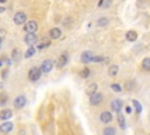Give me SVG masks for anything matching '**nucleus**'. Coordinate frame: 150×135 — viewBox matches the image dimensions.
Listing matches in <instances>:
<instances>
[{"label": "nucleus", "instance_id": "c756f323", "mask_svg": "<svg viewBox=\"0 0 150 135\" xmlns=\"http://www.w3.org/2000/svg\"><path fill=\"white\" fill-rule=\"evenodd\" d=\"M5 35H6V31H5L4 28H0V41L4 40Z\"/></svg>", "mask_w": 150, "mask_h": 135}, {"label": "nucleus", "instance_id": "2eb2a0df", "mask_svg": "<svg viewBox=\"0 0 150 135\" xmlns=\"http://www.w3.org/2000/svg\"><path fill=\"white\" fill-rule=\"evenodd\" d=\"M61 37V29L60 28H52L49 31V38L50 39H59Z\"/></svg>", "mask_w": 150, "mask_h": 135}, {"label": "nucleus", "instance_id": "f8f14e48", "mask_svg": "<svg viewBox=\"0 0 150 135\" xmlns=\"http://www.w3.org/2000/svg\"><path fill=\"white\" fill-rule=\"evenodd\" d=\"M12 130H13V123L12 122H4L3 125H0V132L10 133Z\"/></svg>", "mask_w": 150, "mask_h": 135}, {"label": "nucleus", "instance_id": "1a4fd4ad", "mask_svg": "<svg viewBox=\"0 0 150 135\" xmlns=\"http://www.w3.org/2000/svg\"><path fill=\"white\" fill-rule=\"evenodd\" d=\"M67 61H68V55L66 53H63V54L60 55V58L58 59V61H56V66H58L59 68H62L63 66H66Z\"/></svg>", "mask_w": 150, "mask_h": 135}, {"label": "nucleus", "instance_id": "4be33fe9", "mask_svg": "<svg viewBox=\"0 0 150 135\" xmlns=\"http://www.w3.org/2000/svg\"><path fill=\"white\" fill-rule=\"evenodd\" d=\"M89 75H90V70L88 68V67H85L83 70H81V72H80V76H81V78L87 79Z\"/></svg>", "mask_w": 150, "mask_h": 135}, {"label": "nucleus", "instance_id": "aec40b11", "mask_svg": "<svg viewBox=\"0 0 150 135\" xmlns=\"http://www.w3.org/2000/svg\"><path fill=\"white\" fill-rule=\"evenodd\" d=\"M142 68L147 72L150 71V58H144L142 61Z\"/></svg>", "mask_w": 150, "mask_h": 135}, {"label": "nucleus", "instance_id": "9d476101", "mask_svg": "<svg viewBox=\"0 0 150 135\" xmlns=\"http://www.w3.org/2000/svg\"><path fill=\"white\" fill-rule=\"evenodd\" d=\"M36 40H38V38H36V35L34 34V33H27V35L25 37V42L27 45H31V46L33 44H35Z\"/></svg>", "mask_w": 150, "mask_h": 135}, {"label": "nucleus", "instance_id": "f3484780", "mask_svg": "<svg viewBox=\"0 0 150 135\" xmlns=\"http://www.w3.org/2000/svg\"><path fill=\"white\" fill-rule=\"evenodd\" d=\"M117 73H119V66H116V65H111V66H109V68H108V74H109L110 76H116Z\"/></svg>", "mask_w": 150, "mask_h": 135}, {"label": "nucleus", "instance_id": "6e6552de", "mask_svg": "<svg viewBox=\"0 0 150 135\" xmlns=\"http://www.w3.org/2000/svg\"><path fill=\"white\" fill-rule=\"evenodd\" d=\"M100 120H101V122H103V123H109V122L112 120V115H111L110 112H103V113H101V115H100Z\"/></svg>", "mask_w": 150, "mask_h": 135}, {"label": "nucleus", "instance_id": "c9c22d12", "mask_svg": "<svg viewBox=\"0 0 150 135\" xmlns=\"http://www.w3.org/2000/svg\"><path fill=\"white\" fill-rule=\"evenodd\" d=\"M7 0H0V3H6Z\"/></svg>", "mask_w": 150, "mask_h": 135}, {"label": "nucleus", "instance_id": "2f4dec72", "mask_svg": "<svg viewBox=\"0 0 150 135\" xmlns=\"http://www.w3.org/2000/svg\"><path fill=\"white\" fill-rule=\"evenodd\" d=\"M125 112H127V114H130V113H131V107H130V106H127V107H125Z\"/></svg>", "mask_w": 150, "mask_h": 135}, {"label": "nucleus", "instance_id": "6ab92c4d", "mask_svg": "<svg viewBox=\"0 0 150 135\" xmlns=\"http://www.w3.org/2000/svg\"><path fill=\"white\" fill-rule=\"evenodd\" d=\"M49 46H50V41L47 39H42L40 44H38V49H44V48H47Z\"/></svg>", "mask_w": 150, "mask_h": 135}, {"label": "nucleus", "instance_id": "f03ea898", "mask_svg": "<svg viewBox=\"0 0 150 135\" xmlns=\"http://www.w3.org/2000/svg\"><path fill=\"white\" fill-rule=\"evenodd\" d=\"M13 20H14V24H15V25H22V24L26 22L27 16H26V14H25L24 12H18V13H15Z\"/></svg>", "mask_w": 150, "mask_h": 135}, {"label": "nucleus", "instance_id": "9b49d317", "mask_svg": "<svg viewBox=\"0 0 150 135\" xmlns=\"http://www.w3.org/2000/svg\"><path fill=\"white\" fill-rule=\"evenodd\" d=\"M93 57H94V55H93L91 52H89V50H86V52H83L82 55H81V61H82L83 63H88V62L91 61Z\"/></svg>", "mask_w": 150, "mask_h": 135}, {"label": "nucleus", "instance_id": "f257e3e1", "mask_svg": "<svg viewBox=\"0 0 150 135\" xmlns=\"http://www.w3.org/2000/svg\"><path fill=\"white\" fill-rule=\"evenodd\" d=\"M41 68H38V67H33L28 72V78L31 81H38L41 76Z\"/></svg>", "mask_w": 150, "mask_h": 135}, {"label": "nucleus", "instance_id": "f704fd0d", "mask_svg": "<svg viewBox=\"0 0 150 135\" xmlns=\"http://www.w3.org/2000/svg\"><path fill=\"white\" fill-rule=\"evenodd\" d=\"M4 11H5V8H4V7H0V13H3Z\"/></svg>", "mask_w": 150, "mask_h": 135}, {"label": "nucleus", "instance_id": "20e7f679", "mask_svg": "<svg viewBox=\"0 0 150 135\" xmlns=\"http://www.w3.org/2000/svg\"><path fill=\"white\" fill-rule=\"evenodd\" d=\"M26 102H27L26 97H25L24 95H19V96L15 97V100H14V107H15L16 109H20V108H22V107L26 105Z\"/></svg>", "mask_w": 150, "mask_h": 135}, {"label": "nucleus", "instance_id": "a878e982", "mask_svg": "<svg viewBox=\"0 0 150 135\" xmlns=\"http://www.w3.org/2000/svg\"><path fill=\"white\" fill-rule=\"evenodd\" d=\"M108 22H109V20H108L107 18H101V19L97 20V26H100V27H104V26L108 25Z\"/></svg>", "mask_w": 150, "mask_h": 135}, {"label": "nucleus", "instance_id": "0eeeda50", "mask_svg": "<svg viewBox=\"0 0 150 135\" xmlns=\"http://www.w3.org/2000/svg\"><path fill=\"white\" fill-rule=\"evenodd\" d=\"M38 29V24L35 21H28L26 25H25V31L27 33H35Z\"/></svg>", "mask_w": 150, "mask_h": 135}, {"label": "nucleus", "instance_id": "cd10ccee", "mask_svg": "<svg viewBox=\"0 0 150 135\" xmlns=\"http://www.w3.org/2000/svg\"><path fill=\"white\" fill-rule=\"evenodd\" d=\"M110 88L114 91V92H116V93H120L122 91V88H121V86L119 85V83H112V85L110 86Z\"/></svg>", "mask_w": 150, "mask_h": 135}, {"label": "nucleus", "instance_id": "dca6fc26", "mask_svg": "<svg viewBox=\"0 0 150 135\" xmlns=\"http://www.w3.org/2000/svg\"><path fill=\"white\" fill-rule=\"evenodd\" d=\"M96 91H97V85L95 82H93V83H90V85L87 87V89H86V93H87V95H93V94H95L96 93Z\"/></svg>", "mask_w": 150, "mask_h": 135}, {"label": "nucleus", "instance_id": "473e14b6", "mask_svg": "<svg viewBox=\"0 0 150 135\" xmlns=\"http://www.w3.org/2000/svg\"><path fill=\"white\" fill-rule=\"evenodd\" d=\"M6 74H7V71H4V73H3V78H6Z\"/></svg>", "mask_w": 150, "mask_h": 135}, {"label": "nucleus", "instance_id": "c85d7f7f", "mask_svg": "<svg viewBox=\"0 0 150 135\" xmlns=\"http://www.w3.org/2000/svg\"><path fill=\"white\" fill-rule=\"evenodd\" d=\"M133 87H134V81H129V82L125 83V88H127L128 91L133 89Z\"/></svg>", "mask_w": 150, "mask_h": 135}, {"label": "nucleus", "instance_id": "b1692460", "mask_svg": "<svg viewBox=\"0 0 150 135\" xmlns=\"http://www.w3.org/2000/svg\"><path fill=\"white\" fill-rule=\"evenodd\" d=\"M133 105H134L136 112H137L138 114H141V113H142V105L140 104V101H137V100H133Z\"/></svg>", "mask_w": 150, "mask_h": 135}, {"label": "nucleus", "instance_id": "e433bc0d", "mask_svg": "<svg viewBox=\"0 0 150 135\" xmlns=\"http://www.w3.org/2000/svg\"><path fill=\"white\" fill-rule=\"evenodd\" d=\"M1 66H3V61L0 60V68H1Z\"/></svg>", "mask_w": 150, "mask_h": 135}, {"label": "nucleus", "instance_id": "4468645a", "mask_svg": "<svg viewBox=\"0 0 150 135\" xmlns=\"http://www.w3.org/2000/svg\"><path fill=\"white\" fill-rule=\"evenodd\" d=\"M13 115V112L11 109H4L0 112V120H8Z\"/></svg>", "mask_w": 150, "mask_h": 135}, {"label": "nucleus", "instance_id": "393cba45", "mask_svg": "<svg viewBox=\"0 0 150 135\" xmlns=\"http://www.w3.org/2000/svg\"><path fill=\"white\" fill-rule=\"evenodd\" d=\"M34 54H35V48L31 46V47H29V48H28V49L26 50V54H25V58H27V59H28V58H32V57H33Z\"/></svg>", "mask_w": 150, "mask_h": 135}, {"label": "nucleus", "instance_id": "423d86ee", "mask_svg": "<svg viewBox=\"0 0 150 135\" xmlns=\"http://www.w3.org/2000/svg\"><path fill=\"white\" fill-rule=\"evenodd\" d=\"M53 65H54V62L52 61V60H45L44 62H42V65H41V71L44 72V73H48V72H50L52 71V68H53Z\"/></svg>", "mask_w": 150, "mask_h": 135}, {"label": "nucleus", "instance_id": "39448f33", "mask_svg": "<svg viewBox=\"0 0 150 135\" xmlns=\"http://www.w3.org/2000/svg\"><path fill=\"white\" fill-rule=\"evenodd\" d=\"M110 107H111V109L114 110V112L119 113V112H121V109H122V107H123V101L116 99V100H114V101H112V102L110 104Z\"/></svg>", "mask_w": 150, "mask_h": 135}, {"label": "nucleus", "instance_id": "7c9ffc66", "mask_svg": "<svg viewBox=\"0 0 150 135\" xmlns=\"http://www.w3.org/2000/svg\"><path fill=\"white\" fill-rule=\"evenodd\" d=\"M110 4H111V0H106V1H103V8H108Z\"/></svg>", "mask_w": 150, "mask_h": 135}, {"label": "nucleus", "instance_id": "4c0bfd02", "mask_svg": "<svg viewBox=\"0 0 150 135\" xmlns=\"http://www.w3.org/2000/svg\"><path fill=\"white\" fill-rule=\"evenodd\" d=\"M0 46H1V41H0Z\"/></svg>", "mask_w": 150, "mask_h": 135}, {"label": "nucleus", "instance_id": "5701e85b", "mask_svg": "<svg viewBox=\"0 0 150 135\" xmlns=\"http://www.w3.org/2000/svg\"><path fill=\"white\" fill-rule=\"evenodd\" d=\"M115 134H116V130L114 127H107L103 130V135H115Z\"/></svg>", "mask_w": 150, "mask_h": 135}, {"label": "nucleus", "instance_id": "ddd939ff", "mask_svg": "<svg viewBox=\"0 0 150 135\" xmlns=\"http://www.w3.org/2000/svg\"><path fill=\"white\" fill-rule=\"evenodd\" d=\"M125 39H127L128 41H130V42L136 41V40H137V33H136L135 31H128V32L125 33Z\"/></svg>", "mask_w": 150, "mask_h": 135}, {"label": "nucleus", "instance_id": "7ed1b4c3", "mask_svg": "<svg viewBox=\"0 0 150 135\" xmlns=\"http://www.w3.org/2000/svg\"><path fill=\"white\" fill-rule=\"evenodd\" d=\"M102 100H103V95H102L101 93H95V94H93V95H90V99H89L90 105H93V106L100 105V104L102 102Z\"/></svg>", "mask_w": 150, "mask_h": 135}, {"label": "nucleus", "instance_id": "bb28decb", "mask_svg": "<svg viewBox=\"0 0 150 135\" xmlns=\"http://www.w3.org/2000/svg\"><path fill=\"white\" fill-rule=\"evenodd\" d=\"M7 104V95L5 93L0 94V106H4Z\"/></svg>", "mask_w": 150, "mask_h": 135}, {"label": "nucleus", "instance_id": "412c9836", "mask_svg": "<svg viewBox=\"0 0 150 135\" xmlns=\"http://www.w3.org/2000/svg\"><path fill=\"white\" fill-rule=\"evenodd\" d=\"M20 54H21L20 49H19V48H14V49L12 50V58H13V60L18 61L19 59H20Z\"/></svg>", "mask_w": 150, "mask_h": 135}, {"label": "nucleus", "instance_id": "72a5a7b5", "mask_svg": "<svg viewBox=\"0 0 150 135\" xmlns=\"http://www.w3.org/2000/svg\"><path fill=\"white\" fill-rule=\"evenodd\" d=\"M103 1H104V0H100V3H99V6H100V7L102 6V4H103Z\"/></svg>", "mask_w": 150, "mask_h": 135}, {"label": "nucleus", "instance_id": "a211bd4d", "mask_svg": "<svg viewBox=\"0 0 150 135\" xmlns=\"http://www.w3.org/2000/svg\"><path fill=\"white\" fill-rule=\"evenodd\" d=\"M117 122H119V126L121 127V129H125V119L120 112L117 114Z\"/></svg>", "mask_w": 150, "mask_h": 135}]
</instances>
